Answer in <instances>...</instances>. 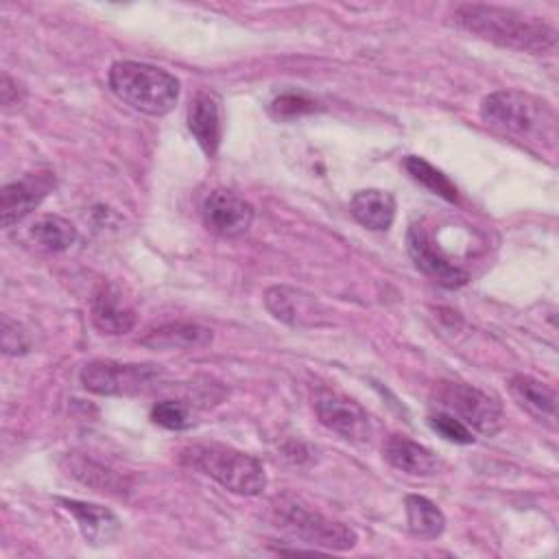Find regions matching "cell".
Returning <instances> with one entry per match:
<instances>
[{
	"label": "cell",
	"instance_id": "6",
	"mask_svg": "<svg viewBox=\"0 0 559 559\" xmlns=\"http://www.w3.org/2000/svg\"><path fill=\"white\" fill-rule=\"evenodd\" d=\"M437 411H443L463 421L472 432L493 437L504 426L500 404L480 389L463 382H437L430 395Z\"/></svg>",
	"mask_w": 559,
	"mask_h": 559
},
{
	"label": "cell",
	"instance_id": "1",
	"mask_svg": "<svg viewBox=\"0 0 559 559\" xmlns=\"http://www.w3.org/2000/svg\"><path fill=\"white\" fill-rule=\"evenodd\" d=\"M480 120L498 135L537 153H555L559 120L555 109L522 90H498L483 98Z\"/></svg>",
	"mask_w": 559,
	"mask_h": 559
},
{
	"label": "cell",
	"instance_id": "15",
	"mask_svg": "<svg viewBox=\"0 0 559 559\" xmlns=\"http://www.w3.org/2000/svg\"><path fill=\"white\" fill-rule=\"evenodd\" d=\"M188 129L207 157H214L221 144V107L212 92H197L188 105Z\"/></svg>",
	"mask_w": 559,
	"mask_h": 559
},
{
	"label": "cell",
	"instance_id": "16",
	"mask_svg": "<svg viewBox=\"0 0 559 559\" xmlns=\"http://www.w3.org/2000/svg\"><path fill=\"white\" fill-rule=\"evenodd\" d=\"M264 304L269 308V312L288 323V325H314L317 314H319V304L314 301V297L288 288V286H271L264 293Z\"/></svg>",
	"mask_w": 559,
	"mask_h": 559
},
{
	"label": "cell",
	"instance_id": "7",
	"mask_svg": "<svg viewBox=\"0 0 559 559\" xmlns=\"http://www.w3.org/2000/svg\"><path fill=\"white\" fill-rule=\"evenodd\" d=\"M159 369L153 365H127L116 360H90L79 378L81 384L96 395H131L148 386Z\"/></svg>",
	"mask_w": 559,
	"mask_h": 559
},
{
	"label": "cell",
	"instance_id": "18",
	"mask_svg": "<svg viewBox=\"0 0 559 559\" xmlns=\"http://www.w3.org/2000/svg\"><path fill=\"white\" fill-rule=\"evenodd\" d=\"M509 391L513 400L535 419L550 424L557 419V393L542 380L518 373L509 380Z\"/></svg>",
	"mask_w": 559,
	"mask_h": 559
},
{
	"label": "cell",
	"instance_id": "9",
	"mask_svg": "<svg viewBox=\"0 0 559 559\" xmlns=\"http://www.w3.org/2000/svg\"><path fill=\"white\" fill-rule=\"evenodd\" d=\"M201 218L212 234L236 238L251 227L253 205L227 188H216L203 199Z\"/></svg>",
	"mask_w": 559,
	"mask_h": 559
},
{
	"label": "cell",
	"instance_id": "12",
	"mask_svg": "<svg viewBox=\"0 0 559 559\" xmlns=\"http://www.w3.org/2000/svg\"><path fill=\"white\" fill-rule=\"evenodd\" d=\"M57 502L61 504L63 511H68L74 518L87 544L105 546L118 537L120 520L111 509L94 502H85V500H74V498H57Z\"/></svg>",
	"mask_w": 559,
	"mask_h": 559
},
{
	"label": "cell",
	"instance_id": "3",
	"mask_svg": "<svg viewBox=\"0 0 559 559\" xmlns=\"http://www.w3.org/2000/svg\"><path fill=\"white\" fill-rule=\"evenodd\" d=\"M179 463L188 469H194L203 476H210L227 491L240 496H258L266 487L264 465L231 445L223 443H188L177 454Z\"/></svg>",
	"mask_w": 559,
	"mask_h": 559
},
{
	"label": "cell",
	"instance_id": "23",
	"mask_svg": "<svg viewBox=\"0 0 559 559\" xmlns=\"http://www.w3.org/2000/svg\"><path fill=\"white\" fill-rule=\"evenodd\" d=\"M404 168L406 173L417 181L421 183L424 188H428L430 192L439 194L441 199L445 201H456V186L439 170L435 168L430 162H426L424 157H417V155H408L404 159Z\"/></svg>",
	"mask_w": 559,
	"mask_h": 559
},
{
	"label": "cell",
	"instance_id": "25",
	"mask_svg": "<svg viewBox=\"0 0 559 559\" xmlns=\"http://www.w3.org/2000/svg\"><path fill=\"white\" fill-rule=\"evenodd\" d=\"M428 426L439 435L443 437L445 441L450 443H459V445H467V443H474V432L463 424L459 421L456 417L443 413V411H437L428 417Z\"/></svg>",
	"mask_w": 559,
	"mask_h": 559
},
{
	"label": "cell",
	"instance_id": "21",
	"mask_svg": "<svg viewBox=\"0 0 559 559\" xmlns=\"http://www.w3.org/2000/svg\"><path fill=\"white\" fill-rule=\"evenodd\" d=\"M406 524L411 535L419 539H437L445 528L443 511L424 496H406Z\"/></svg>",
	"mask_w": 559,
	"mask_h": 559
},
{
	"label": "cell",
	"instance_id": "27",
	"mask_svg": "<svg viewBox=\"0 0 559 559\" xmlns=\"http://www.w3.org/2000/svg\"><path fill=\"white\" fill-rule=\"evenodd\" d=\"M28 347H31V341L24 328L17 321L2 317V352L9 356H17L28 352Z\"/></svg>",
	"mask_w": 559,
	"mask_h": 559
},
{
	"label": "cell",
	"instance_id": "17",
	"mask_svg": "<svg viewBox=\"0 0 559 559\" xmlns=\"http://www.w3.org/2000/svg\"><path fill=\"white\" fill-rule=\"evenodd\" d=\"M382 454L395 469L411 476H432L439 469L432 450L404 435H391L382 445Z\"/></svg>",
	"mask_w": 559,
	"mask_h": 559
},
{
	"label": "cell",
	"instance_id": "8",
	"mask_svg": "<svg viewBox=\"0 0 559 559\" xmlns=\"http://www.w3.org/2000/svg\"><path fill=\"white\" fill-rule=\"evenodd\" d=\"M406 247L417 269H421L426 275L437 280L439 284L450 288H459L467 284L469 273L461 264H456L450 255H445V251L439 247V242H435L426 225L421 223L411 225L406 234Z\"/></svg>",
	"mask_w": 559,
	"mask_h": 559
},
{
	"label": "cell",
	"instance_id": "4",
	"mask_svg": "<svg viewBox=\"0 0 559 559\" xmlns=\"http://www.w3.org/2000/svg\"><path fill=\"white\" fill-rule=\"evenodd\" d=\"M107 81L116 98L148 116H166L179 100V81L151 63L116 61L109 68Z\"/></svg>",
	"mask_w": 559,
	"mask_h": 559
},
{
	"label": "cell",
	"instance_id": "11",
	"mask_svg": "<svg viewBox=\"0 0 559 559\" xmlns=\"http://www.w3.org/2000/svg\"><path fill=\"white\" fill-rule=\"evenodd\" d=\"M55 188L52 173H28L26 177L11 181L0 192V214L2 227H13L26 218Z\"/></svg>",
	"mask_w": 559,
	"mask_h": 559
},
{
	"label": "cell",
	"instance_id": "26",
	"mask_svg": "<svg viewBox=\"0 0 559 559\" xmlns=\"http://www.w3.org/2000/svg\"><path fill=\"white\" fill-rule=\"evenodd\" d=\"M314 109H317V103H314L312 98H308V96H304V94H295V92H288V94L277 96V98L271 103V107H269L271 116L282 118V120L295 118V116H304V114H310V111H314Z\"/></svg>",
	"mask_w": 559,
	"mask_h": 559
},
{
	"label": "cell",
	"instance_id": "5",
	"mask_svg": "<svg viewBox=\"0 0 559 559\" xmlns=\"http://www.w3.org/2000/svg\"><path fill=\"white\" fill-rule=\"evenodd\" d=\"M273 524L290 539H297L310 548L349 550L358 539L354 528L347 524L310 511L288 496L273 500Z\"/></svg>",
	"mask_w": 559,
	"mask_h": 559
},
{
	"label": "cell",
	"instance_id": "19",
	"mask_svg": "<svg viewBox=\"0 0 559 559\" xmlns=\"http://www.w3.org/2000/svg\"><path fill=\"white\" fill-rule=\"evenodd\" d=\"M352 216L367 229L384 231L393 225L395 218V199L386 190H360L349 201Z\"/></svg>",
	"mask_w": 559,
	"mask_h": 559
},
{
	"label": "cell",
	"instance_id": "13",
	"mask_svg": "<svg viewBox=\"0 0 559 559\" xmlns=\"http://www.w3.org/2000/svg\"><path fill=\"white\" fill-rule=\"evenodd\" d=\"M92 321L103 334H127L135 325V312L118 286L103 284L92 295Z\"/></svg>",
	"mask_w": 559,
	"mask_h": 559
},
{
	"label": "cell",
	"instance_id": "2",
	"mask_svg": "<svg viewBox=\"0 0 559 559\" xmlns=\"http://www.w3.org/2000/svg\"><path fill=\"white\" fill-rule=\"evenodd\" d=\"M452 20L467 33L518 52L544 55L557 44V31L542 17L496 4H459Z\"/></svg>",
	"mask_w": 559,
	"mask_h": 559
},
{
	"label": "cell",
	"instance_id": "20",
	"mask_svg": "<svg viewBox=\"0 0 559 559\" xmlns=\"http://www.w3.org/2000/svg\"><path fill=\"white\" fill-rule=\"evenodd\" d=\"M68 461V474L72 478H76L81 485L85 487H92L94 491H100V493H111V496H122L129 485L127 480L116 474L114 469L87 459V456H79V454H72L66 459Z\"/></svg>",
	"mask_w": 559,
	"mask_h": 559
},
{
	"label": "cell",
	"instance_id": "14",
	"mask_svg": "<svg viewBox=\"0 0 559 559\" xmlns=\"http://www.w3.org/2000/svg\"><path fill=\"white\" fill-rule=\"evenodd\" d=\"M214 338L212 330L192 321H168L151 328L140 343L151 349H199L210 345Z\"/></svg>",
	"mask_w": 559,
	"mask_h": 559
},
{
	"label": "cell",
	"instance_id": "22",
	"mask_svg": "<svg viewBox=\"0 0 559 559\" xmlns=\"http://www.w3.org/2000/svg\"><path fill=\"white\" fill-rule=\"evenodd\" d=\"M31 238L48 251H66L76 240V227L59 214H44L31 225Z\"/></svg>",
	"mask_w": 559,
	"mask_h": 559
},
{
	"label": "cell",
	"instance_id": "10",
	"mask_svg": "<svg viewBox=\"0 0 559 559\" xmlns=\"http://www.w3.org/2000/svg\"><path fill=\"white\" fill-rule=\"evenodd\" d=\"M314 413L328 430L336 432L347 441L362 443V441H369L373 432L371 417L367 415V411L349 397H343L336 393H323L314 400Z\"/></svg>",
	"mask_w": 559,
	"mask_h": 559
},
{
	"label": "cell",
	"instance_id": "24",
	"mask_svg": "<svg viewBox=\"0 0 559 559\" xmlns=\"http://www.w3.org/2000/svg\"><path fill=\"white\" fill-rule=\"evenodd\" d=\"M151 419L166 430H186L194 424L192 411L179 400H162L153 404Z\"/></svg>",
	"mask_w": 559,
	"mask_h": 559
},
{
	"label": "cell",
	"instance_id": "28",
	"mask_svg": "<svg viewBox=\"0 0 559 559\" xmlns=\"http://www.w3.org/2000/svg\"><path fill=\"white\" fill-rule=\"evenodd\" d=\"M0 94H2V105L11 107L17 105L20 96H17V87L13 83V79L9 74H2V85H0Z\"/></svg>",
	"mask_w": 559,
	"mask_h": 559
}]
</instances>
